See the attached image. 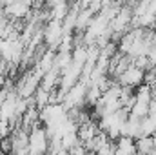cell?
Here are the masks:
<instances>
[{"label": "cell", "mask_w": 156, "mask_h": 155, "mask_svg": "<svg viewBox=\"0 0 156 155\" xmlns=\"http://www.w3.org/2000/svg\"><path fill=\"white\" fill-rule=\"evenodd\" d=\"M85 91H87V86L82 84V82H76V84L66 93V97H64V100H62V106H64L66 113H67L69 110H80V108H82V104L85 102Z\"/></svg>", "instance_id": "cell-1"}, {"label": "cell", "mask_w": 156, "mask_h": 155, "mask_svg": "<svg viewBox=\"0 0 156 155\" xmlns=\"http://www.w3.org/2000/svg\"><path fill=\"white\" fill-rule=\"evenodd\" d=\"M49 146V139L44 128L35 126L29 133V155H45Z\"/></svg>", "instance_id": "cell-2"}, {"label": "cell", "mask_w": 156, "mask_h": 155, "mask_svg": "<svg viewBox=\"0 0 156 155\" xmlns=\"http://www.w3.org/2000/svg\"><path fill=\"white\" fill-rule=\"evenodd\" d=\"M42 35H44V44L49 46V49L53 51L55 47L60 46V40L64 37V31H62V22L60 20H49L45 29H42Z\"/></svg>", "instance_id": "cell-3"}, {"label": "cell", "mask_w": 156, "mask_h": 155, "mask_svg": "<svg viewBox=\"0 0 156 155\" xmlns=\"http://www.w3.org/2000/svg\"><path fill=\"white\" fill-rule=\"evenodd\" d=\"M144 73L145 71H142V70H138V68H134L133 64L116 78V82L120 86H123V88H138V86H142L144 84Z\"/></svg>", "instance_id": "cell-4"}, {"label": "cell", "mask_w": 156, "mask_h": 155, "mask_svg": "<svg viewBox=\"0 0 156 155\" xmlns=\"http://www.w3.org/2000/svg\"><path fill=\"white\" fill-rule=\"evenodd\" d=\"M31 13V2H5L4 15H11L13 18L29 17Z\"/></svg>", "instance_id": "cell-5"}, {"label": "cell", "mask_w": 156, "mask_h": 155, "mask_svg": "<svg viewBox=\"0 0 156 155\" xmlns=\"http://www.w3.org/2000/svg\"><path fill=\"white\" fill-rule=\"evenodd\" d=\"M98 133H100V130H98V126H96L94 120H89V122H85V124H80L78 130H76V137L82 144L87 142V141H91V139L96 137Z\"/></svg>", "instance_id": "cell-6"}, {"label": "cell", "mask_w": 156, "mask_h": 155, "mask_svg": "<svg viewBox=\"0 0 156 155\" xmlns=\"http://www.w3.org/2000/svg\"><path fill=\"white\" fill-rule=\"evenodd\" d=\"M136 153L138 155H149L156 148V139L154 137H140L134 141Z\"/></svg>", "instance_id": "cell-7"}, {"label": "cell", "mask_w": 156, "mask_h": 155, "mask_svg": "<svg viewBox=\"0 0 156 155\" xmlns=\"http://www.w3.org/2000/svg\"><path fill=\"white\" fill-rule=\"evenodd\" d=\"M116 144V150L123 155H134L136 153V146H134V141L129 139V137H118V141L115 142Z\"/></svg>", "instance_id": "cell-8"}, {"label": "cell", "mask_w": 156, "mask_h": 155, "mask_svg": "<svg viewBox=\"0 0 156 155\" xmlns=\"http://www.w3.org/2000/svg\"><path fill=\"white\" fill-rule=\"evenodd\" d=\"M134 99H136V102H140V104H149V102L153 100V97H151V88H149L147 84L138 86V88L134 89Z\"/></svg>", "instance_id": "cell-9"}, {"label": "cell", "mask_w": 156, "mask_h": 155, "mask_svg": "<svg viewBox=\"0 0 156 155\" xmlns=\"http://www.w3.org/2000/svg\"><path fill=\"white\" fill-rule=\"evenodd\" d=\"M33 100H35V104L38 106V110H44L45 106H49V91L38 88V89L35 91V95H33Z\"/></svg>", "instance_id": "cell-10"}, {"label": "cell", "mask_w": 156, "mask_h": 155, "mask_svg": "<svg viewBox=\"0 0 156 155\" xmlns=\"http://www.w3.org/2000/svg\"><path fill=\"white\" fill-rule=\"evenodd\" d=\"M102 97V91L94 86V84H89L87 86V91H85V102H89L91 106H94Z\"/></svg>", "instance_id": "cell-11"}, {"label": "cell", "mask_w": 156, "mask_h": 155, "mask_svg": "<svg viewBox=\"0 0 156 155\" xmlns=\"http://www.w3.org/2000/svg\"><path fill=\"white\" fill-rule=\"evenodd\" d=\"M78 142H80V141H78L76 133H66V135L60 139V146H62L64 150H67V152H69L75 144H78Z\"/></svg>", "instance_id": "cell-12"}, {"label": "cell", "mask_w": 156, "mask_h": 155, "mask_svg": "<svg viewBox=\"0 0 156 155\" xmlns=\"http://www.w3.org/2000/svg\"><path fill=\"white\" fill-rule=\"evenodd\" d=\"M115 152H116V144H115L113 141H109V142H105V144L100 148L98 155H115Z\"/></svg>", "instance_id": "cell-13"}, {"label": "cell", "mask_w": 156, "mask_h": 155, "mask_svg": "<svg viewBox=\"0 0 156 155\" xmlns=\"http://www.w3.org/2000/svg\"><path fill=\"white\" fill-rule=\"evenodd\" d=\"M67 155H87V152H85V148L82 146V142H78V144H75V146L67 152Z\"/></svg>", "instance_id": "cell-14"}, {"label": "cell", "mask_w": 156, "mask_h": 155, "mask_svg": "<svg viewBox=\"0 0 156 155\" xmlns=\"http://www.w3.org/2000/svg\"><path fill=\"white\" fill-rule=\"evenodd\" d=\"M147 11H151V13H154V15H156V0L149 2V7H147Z\"/></svg>", "instance_id": "cell-15"}, {"label": "cell", "mask_w": 156, "mask_h": 155, "mask_svg": "<svg viewBox=\"0 0 156 155\" xmlns=\"http://www.w3.org/2000/svg\"><path fill=\"white\" fill-rule=\"evenodd\" d=\"M115 155H123V153H120V152H118V150H116V152H115Z\"/></svg>", "instance_id": "cell-16"}]
</instances>
